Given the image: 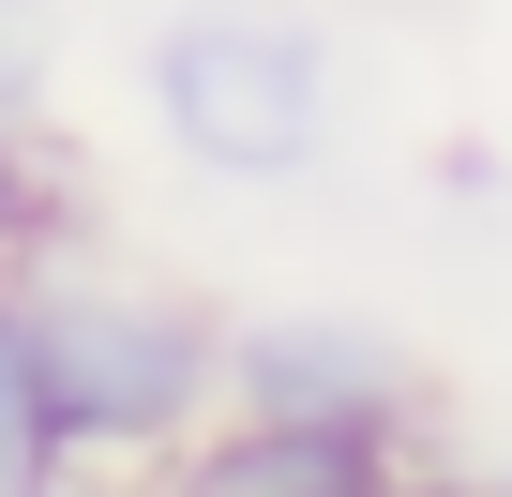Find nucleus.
Masks as SVG:
<instances>
[{
  "instance_id": "0eeeda50",
  "label": "nucleus",
  "mask_w": 512,
  "mask_h": 497,
  "mask_svg": "<svg viewBox=\"0 0 512 497\" xmlns=\"http://www.w3.org/2000/svg\"><path fill=\"white\" fill-rule=\"evenodd\" d=\"M0 121H46V0H0Z\"/></svg>"
},
{
  "instance_id": "39448f33",
  "label": "nucleus",
  "mask_w": 512,
  "mask_h": 497,
  "mask_svg": "<svg viewBox=\"0 0 512 497\" xmlns=\"http://www.w3.org/2000/svg\"><path fill=\"white\" fill-rule=\"evenodd\" d=\"M0 497H76V467H61V437H46V377H31L16 272H0Z\"/></svg>"
},
{
  "instance_id": "f03ea898",
  "label": "nucleus",
  "mask_w": 512,
  "mask_h": 497,
  "mask_svg": "<svg viewBox=\"0 0 512 497\" xmlns=\"http://www.w3.org/2000/svg\"><path fill=\"white\" fill-rule=\"evenodd\" d=\"M136 121L211 196H287L347 151V46L302 0H166L136 31Z\"/></svg>"
},
{
  "instance_id": "20e7f679",
  "label": "nucleus",
  "mask_w": 512,
  "mask_h": 497,
  "mask_svg": "<svg viewBox=\"0 0 512 497\" xmlns=\"http://www.w3.org/2000/svg\"><path fill=\"white\" fill-rule=\"evenodd\" d=\"M407 452L392 437H347V422H256V407H226V422H196L136 497H377Z\"/></svg>"
},
{
  "instance_id": "1a4fd4ad",
  "label": "nucleus",
  "mask_w": 512,
  "mask_h": 497,
  "mask_svg": "<svg viewBox=\"0 0 512 497\" xmlns=\"http://www.w3.org/2000/svg\"><path fill=\"white\" fill-rule=\"evenodd\" d=\"M497 497H512V482H497Z\"/></svg>"
},
{
  "instance_id": "f257e3e1",
  "label": "nucleus",
  "mask_w": 512,
  "mask_h": 497,
  "mask_svg": "<svg viewBox=\"0 0 512 497\" xmlns=\"http://www.w3.org/2000/svg\"><path fill=\"white\" fill-rule=\"evenodd\" d=\"M31 317V377H46V437L76 482H151L196 422H226V317L136 257H31L16 272Z\"/></svg>"
},
{
  "instance_id": "7ed1b4c3",
  "label": "nucleus",
  "mask_w": 512,
  "mask_h": 497,
  "mask_svg": "<svg viewBox=\"0 0 512 497\" xmlns=\"http://www.w3.org/2000/svg\"><path fill=\"white\" fill-rule=\"evenodd\" d=\"M226 407H256V422H347V437L422 452L437 437V362L392 317H362V302H256V317H226Z\"/></svg>"
},
{
  "instance_id": "6e6552de",
  "label": "nucleus",
  "mask_w": 512,
  "mask_h": 497,
  "mask_svg": "<svg viewBox=\"0 0 512 497\" xmlns=\"http://www.w3.org/2000/svg\"><path fill=\"white\" fill-rule=\"evenodd\" d=\"M377 497H497V482H467V467H437V452H407V467H392Z\"/></svg>"
},
{
  "instance_id": "423d86ee",
  "label": "nucleus",
  "mask_w": 512,
  "mask_h": 497,
  "mask_svg": "<svg viewBox=\"0 0 512 497\" xmlns=\"http://www.w3.org/2000/svg\"><path fill=\"white\" fill-rule=\"evenodd\" d=\"M76 241V166L46 151V121H0V272H31Z\"/></svg>"
}]
</instances>
